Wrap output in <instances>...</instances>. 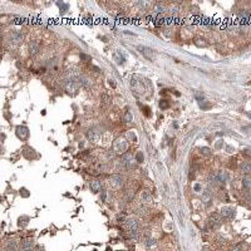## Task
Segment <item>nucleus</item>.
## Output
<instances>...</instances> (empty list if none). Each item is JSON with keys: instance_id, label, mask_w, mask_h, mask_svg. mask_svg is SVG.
Wrapping results in <instances>:
<instances>
[{"instance_id": "1", "label": "nucleus", "mask_w": 251, "mask_h": 251, "mask_svg": "<svg viewBox=\"0 0 251 251\" xmlns=\"http://www.w3.org/2000/svg\"><path fill=\"white\" fill-rule=\"evenodd\" d=\"M221 223H222V217L220 216L219 212H214V214H211L210 217H208V221H207L208 229L216 230V229H219V227H220Z\"/></svg>"}, {"instance_id": "2", "label": "nucleus", "mask_w": 251, "mask_h": 251, "mask_svg": "<svg viewBox=\"0 0 251 251\" xmlns=\"http://www.w3.org/2000/svg\"><path fill=\"white\" fill-rule=\"evenodd\" d=\"M113 149H114V152H116V153H122V155H124L126 152H127V149H128V143H127V141H126L124 138L117 139V141L114 142Z\"/></svg>"}, {"instance_id": "3", "label": "nucleus", "mask_w": 251, "mask_h": 251, "mask_svg": "<svg viewBox=\"0 0 251 251\" xmlns=\"http://www.w3.org/2000/svg\"><path fill=\"white\" fill-rule=\"evenodd\" d=\"M109 185L113 187V188H116V190H119V188H122L123 187V185H124V180H123V176H121V174H112L111 177H109Z\"/></svg>"}, {"instance_id": "4", "label": "nucleus", "mask_w": 251, "mask_h": 251, "mask_svg": "<svg viewBox=\"0 0 251 251\" xmlns=\"http://www.w3.org/2000/svg\"><path fill=\"white\" fill-rule=\"evenodd\" d=\"M40 52V44L38 40H30L28 44V53L30 57H35L38 53Z\"/></svg>"}, {"instance_id": "5", "label": "nucleus", "mask_w": 251, "mask_h": 251, "mask_svg": "<svg viewBox=\"0 0 251 251\" xmlns=\"http://www.w3.org/2000/svg\"><path fill=\"white\" fill-rule=\"evenodd\" d=\"M79 84L75 79H64V89L68 92V93H74L75 90L78 89Z\"/></svg>"}, {"instance_id": "6", "label": "nucleus", "mask_w": 251, "mask_h": 251, "mask_svg": "<svg viewBox=\"0 0 251 251\" xmlns=\"http://www.w3.org/2000/svg\"><path fill=\"white\" fill-rule=\"evenodd\" d=\"M126 225V229L129 231H139V222L136 220V219H132V217H128L127 220L124 222Z\"/></svg>"}, {"instance_id": "7", "label": "nucleus", "mask_w": 251, "mask_h": 251, "mask_svg": "<svg viewBox=\"0 0 251 251\" xmlns=\"http://www.w3.org/2000/svg\"><path fill=\"white\" fill-rule=\"evenodd\" d=\"M201 200H202V204L205 206H211L212 201H214V196H212V191H210V188H207L202 192V196H201Z\"/></svg>"}, {"instance_id": "8", "label": "nucleus", "mask_w": 251, "mask_h": 251, "mask_svg": "<svg viewBox=\"0 0 251 251\" xmlns=\"http://www.w3.org/2000/svg\"><path fill=\"white\" fill-rule=\"evenodd\" d=\"M216 177H217V185L223 186L229 181V173L225 170H219V171H216Z\"/></svg>"}, {"instance_id": "9", "label": "nucleus", "mask_w": 251, "mask_h": 251, "mask_svg": "<svg viewBox=\"0 0 251 251\" xmlns=\"http://www.w3.org/2000/svg\"><path fill=\"white\" fill-rule=\"evenodd\" d=\"M9 39H10L11 43H14V44H21L24 38H23V34H21L20 31H18V30H11L9 33Z\"/></svg>"}, {"instance_id": "10", "label": "nucleus", "mask_w": 251, "mask_h": 251, "mask_svg": "<svg viewBox=\"0 0 251 251\" xmlns=\"http://www.w3.org/2000/svg\"><path fill=\"white\" fill-rule=\"evenodd\" d=\"M77 82H78V84L82 88H90L92 87V79L88 77V75H86V74H82L80 73V75L78 77Z\"/></svg>"}, {"instance_id": "11", "label": "nucleus", "mask_w": 251, "mask_h": 251, "mask_svg": "<svg viewBox=\"0 0 251 251\" xmlns=\"http://www.w3.org/2000/svg\"><path fill=\"white\" fill-rule=\"evenodd\" d=\"M4 249L6 251H18L20 249L19 244H18V241L14 240V239H9V240H6L4 242Z\"/></svg>"}, {"instance_id": "12", "label": "nucleus", "mask_w": 251, "mask_h": 251, "mask_svg": "<svg viewBox=\"0 0 251 251\" xmlns=\"http://www.w3.org/2000/svg\"><path fill=\"white\" fill-rule=\"evenodd\" d=\"M219 214L222 219H232L236 212H235V208H232V207H222L220 208Z\"/></svg>"}, {"instance_id": "13", "label": "nucleus", "mask_w": 251, "mask_h": 251, "mask_svg": "<svg viewBox=\"0 0 251 251\" xmlns=\"http://www.w3.org/2000/svg\"><path fill=\"white\" fill-rule=\"evenodd\" d=\"M89 188L93 192H99L102 191V181L99 178H92L89 180Z\"/></svg>"}, {"instance_id": "14", "label": "nucleus", "mask_w": 251, "mask_h": 251, "mask_svg": "<svg viewBox=\"0 0 251 251\" xmlns=\"http://www.w3.org/2000/svg\"><path fill=\"white\" fill-rule=\"evenodd\" d=\"M87 138L90 141V142H93V143H96V142H98L100 139V135H99V132L94 128H90L87 131Z\"/></svg>"}, {"instance_id": "15", "label": "nucleus", "mask_w": 251, "mask_h": 251, "mask_svg": "<svg viewBox=\"0 0 251 251\" xmlns=\"http://www.w3.org/2000/svg\"><path fill=\"white\" fill-rule=\"evenodd\" d=\"M20 247L24 249V250H28V251H34L35 242H34V240H33V239H25V240L21 241Z\"/></svg>"}, {"instance_id": "16", "label": "nucleus", "mask_w": 251, "mask_h": 251, "mask_svg": "<svg viewBox=\"0 0 251 251\" xmlns=\"http://www.w3.org/2000/svg\"><path fill=\"white\" fill-rule=\"evenodd\" d=\"M239 170L244 174H251V162L249 161H242L239 165Z\"/></svg>"}, {"instance_id": "17", "label": "nucleus", "mask_w": 251, "mask_h": 251, "mask_svg": "<svg viewBox=\"0 0 251 251\" xmlns=\"http://www.w3.org/2000/svg\"><path fill=\"white\" fill-rule=\"evenodd\" d=\"M139 201L141 204H151L152 202V196L148 191H142L139 194Z\"/></svg>"}, {"instance_id": "18", "label": "nucleus", "mask_w": 251, "mask_h": 251, "mask_svg": "<svg viewBox=\"0 0 251 251\" xmlns=\"http://www.w3.org/2000/svg\"><path fill=\"white\" fill-rule=\"evenodd\" d=\"M241 183H242V187H244L246 191H251V176L250 174H244V176H242Z\"/></svg>"}, {"instance_id": "19", "label": "nucleus", "mask_w": 251, "mask_h": 251, "mask_svg": "<svg viewBox=\"0 0 251 251\" xmlns=\"http://www.w3.org/2000/svg\"><path fill=\"white\" fill-rule=\"evenodd\" d=\"M16 136H18L19 138H27L28 136H29V132H28V129L25 128V127H18L16 128Z\"/></svg>"}, {"instance_id": "20", "label": "nucleus", "mask_w": 251, "mask_h": 251, "mask_svg": "<svg viewBox=\"0 0 251 251\" xmlns=\"http://www.w3.org/2000/svg\"><path fill=\"white\" fill-rule=\"evenodd\" d=\"M143 244H145V246H146L147 249H152V247H155V246L157 245V241H156L155 239H152V237H147V239L143 241Z\"/></svg>"}, {"instance_id": "21", "label": "nucleus", "mask_w": 251, "mask_h": 251, "mask_svg": "<svg viewBox=\"0 0 251 251\" xmlns=\"http://www.w3.org/2000/svg\"><path fill=\"white\" fill-rule=\"evenodd\" d=\"M200 153H201V155H204V156H211L212 151L208 148V147H201V148H200Z\"/></svg>"}, {"instance_id": "22", "label": "nucleus", "mask_w": 251, "mask_h": 251, "mask_svg": "<svg viewBox=\"0 0 251 251\" xmlns=\"http://www.w3.org/2000/svg\"><path fill=\"white\" fill-rule=\"evenodd\" d=\"M28 217L27 216H23V217H19V222H18V225L19 226H21V227H24V226H27L28 225Z\"/></svg>"}, {"instance_id": "23", "label": "nucleus", "mask_w": 251, "mask_h": 251, "mask_svg": "<svg viewBox=\"0 0 251 251\" xmlns=\"http://www.w3.org/2000/svg\"><path fill=\"white\" fill-rule=\"evenodd\" d=\"M132 119H133L132 113H131V112H126L124 116H123V121H124V122H127V123H129V122H132Z\"/></svg>"}, {"instance_id": "24", "label": "nucleus", "mask_w": 251, "mask_h": 251, "mask_svg": "<svg viewBox=\"0 0 251 251\" xmlns=\"http://www.w3.org/2000/svg\"><path fill=\"white\" fill-rule=\"evenodd\" d=\"M160 107L162 108V109H166V108H168V107H170V103L167 102L166 99H162L161 102H160Z\"/></svg>"}, {"instance_id": "25", "label": "nucleus", "mask_w": 251, "mask_h": 251, "mask_svg": "<svg viewBox=\"0 0 251 251\" xmlns=\"http://www.w3.org/2000/svg\"><path fill=\"white\" fill-rule=\"evenodd\" d=\"M100 201H103V202H106V201H107V191L106 190L100 191Z\"/></svg>"}, {"instance_id": "26", "label": "nucleus", "mask_w": 251, "mask_h": 251, "mask_svg": "<svg viewBox=\"0 0 251 251\" xmlns=\"http://www.w3.org/2000/svg\"><path fill=\"white\" fill-rule=\"evenodd\" d=\"M194 188H195V191H196V192H200V190H201V185H200V183H196Z\"/></svg>"}, {"instance_id": "27", "label": "nucleus", "mask_w": 251, "mask_h": 251, "mask_svg": "<svg viewBox=\"0 0 251 251\" xmlns=\"http://www.w3.org/2000/svg\"><path fill=\"white\" fill-rule=\"evenodd\" d=\"M138 160H139L138 162H142V161H143V155H142V153H138Z\"/></svg>"}, {"instance_id": "28", "label": "nucleus", "mask_w": 251, "mask_h": 251, "mask_svg": "<svg viewBox=\"0 0 251 251\" xmlns=\"http://www.w3.org/2000/svg\"><path fill=\"white\" fill-rule=\"evenodd\" d=\"M232 251H242V250H241V249H239V247H237V249H233V250H232Z\"/></svg>"}, {"instance_id": "29", "label": "nucleus", "mask_w": 251, "mask_h": 251, "mask_svg": "<svg viewBox=\"0 0 251 251\" xmlns=\"http://www.w3.org/2000/svg\"><path fill=\"white\" fill-rule=\"evenodd\" d=\"M18 251H28V250H24V249H21V247H20V249L18 250Z\"/></svg>"}]
</instances>
